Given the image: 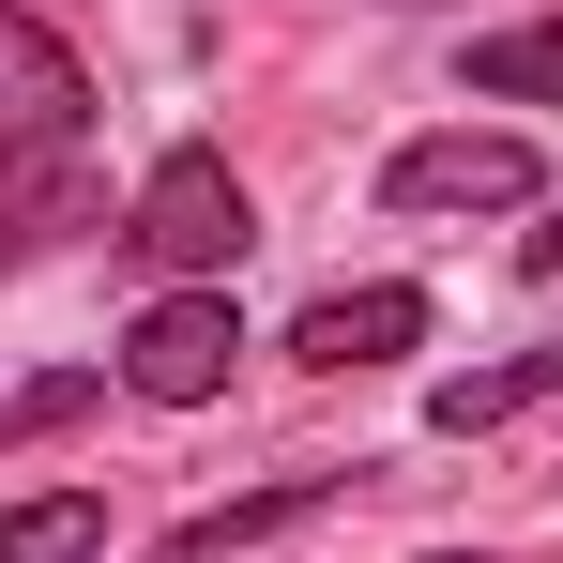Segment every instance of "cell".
<instances>
[{
	"instance_id": "9c48e42d",
	"label": "cell",
	"mask_w": 563,
	"mask_h": 563,
	"mask_svg": "<svg viewBox=\"0 0 563 563\" xmlns=\"http://www.w3.org/2000/svg\"><path fill=\"white\" fill-rule=\"evenodd\" d=\"M472 92L487 107H563V15L549 31H487V46H472Z\"/></svg>"
},
{
	"instance_id": "ba28073f",
	"label": "cell",
	"mask_w": 563,
	"mask_h": 563,
	"mask_svg": "<svg viewBox=\"0 0 563 563\" xmlns=\"http://www.w3.org/2000/svg\"><path fill=\"white\" fill-rule=\"evenodd\" d=\"M0 563H107V487H46L0 518Z\"/></svg>"
},
{
	"instance_id": "277c9868",
	"label": "cell",
	"mask_w": 563,
	"mask_h": 563,
	"mask_svg": "<svg viewBox=\"0 0 563 563\" xmlns=\"http://www.w3.org/2000/svg\"><path fill=\"white\" fill-rule=\"evenodd\" d=\"M396 213H518L533 198V137H503V122H457V137H411L396 168H380Z\"/></svg>"
},
{
	"instance_id": "8fae6325",
	"label": "cell",
	"mask_w": 563,
	"mask_h": 563,
	"mask_svg": "<svg viewBox=\"0 0 563 563\" xmlns=\"http://www.w3.org/2000/svg\"><path fill=\"white\" fill-rule=\"evenodd\" d=\"M518 260H533V275H563V229H533V244H518Z\"/></svg>"
},
{
	"instance_id": "8992f818",
	"label": "cell",
	"mask_w": 563,
	"mask_h": 563,
	"mask_svg": "<svg viewBox=\"0 0 563 563\" xmlns=\"http://www.w3.org/2000/svg\"><path fill=\"white\" fill-rule=\"evenodd\" d=\"M351 472H275V487H244V503H213V518H184L153 563H229V549H260V533H289V518H320Z\"/></svg>"
},
{
	"instance_id": "7a4b0ae2",
	"label": "cell",
	"mask_w": 563,
	"mask_h": 563,
	"mask_svg": "<svg viewBox=\"0 0 563 563\" xmlns=\"http://www.w3.org/2000/svg\"><path fill=\"white\" fill-rule=\"evenodd\" d=\"M244 244H260V198H244L229 153H198V137L137 184V213H122V260H137V275H184V289H229Z\"/></svg>"
},
{
	"instance_id": "52a82bcc",
	"label": "cell",
	"mask_w": 563,
	"mask_h": 563,
	"mask_svg": "<svg viewBox=\"0 0 563 563\" xmlns=\"http://www.w3.org/2000/svg\"><path fill=\"white\" fill-rule=\"evenodd\" d=\"M533 396H563V351H503V366H457L442 396H427V427H442V442H487V427H518Z\"/></svg>"
},
{
	"instance_id": "6da1fadb",
	"label": "cell",
	"mask_w": 563,
	"mask_h": 563,
	"mask_svg": "<svg viewBox=\"0 0 563 563\" xmlns=\"http://www.w3.org/2000/svg\"><path fill=\"white\" fill-rule=\"evenodd\" d=\"M92 213V77L46 15L0 0V275Z\"/></svg>"
},
{
	"instance_id": "3957f363",
	"label": "cell",
	"mask_w": 563,
	"mask_h": 563,
	"mask_svg": "<svg viewBox=\"0 0 563 563\" xmlns=\"http://www.w3.org/2000/svg\"><path fill=\"white\" fill-rule=\"evenodd\" d=\"M244 366V320H229V289H168V305H137V335H122V396H153V411H198V396H229Z\"/></svg>"
},
{
	"instance_id": "5b68a950",
	"label": "cell",
	"mask_w": 563,
	"mask_h": 563,
	"mask_svg": "<svg viewBox=\"0 0 563 563\" xmlns=\"http://www.w3.org/2000/svg\"><path fill=\"white\" fill-rule=\"evenodd\" d=\"M396 351H427V289H320L305 320H289V366H396Z\"/></svg>"
},
{
	"instance_id": "7c38bea8",
	"label": "cell",
	"mask_w": 563,
	"mask_h": 563,
	"mask_svg": "<svg viewBox=\"0 0 563 563\" xmlns=\"http://www.w3.org/2000/svg\"><path fill=\"white\" fill-rule=\"evenodd\" d=\"M427 563H503V549H427Z\"/></svg>"
},
{
	"instance_id": "30bf717a",
	"label": "cell",
	"mask_w": 563,
	"mask_h": 563,
	"mask_svg": "<svg viewBox=\"0 0 563 563\" xmlns=\"http://www.w3.org/2000/svg\"><path fill=\"white\" fill-rule=\"evenodd\" d=\"M92 396H107L92 366H46V380H15V396H0V457H15V442H46V427H77Z\"/></svg>"
}]
</instances>
